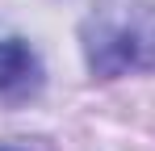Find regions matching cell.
Here are the masks:
<instances>
[{"label":"cell","instance_id":"cell-1","mask_svg":"<svg viewBox=\"0 0 155 151\" xmlns=\"http://www.w3.org/2000/svg\"><path fill=\"white\" fill-rule=\"evenodd\" d=\"M88 72L113 80L155 67V0H97L80 21Z\"/></svg>","mask_w":155,"mask_h":151},{"label":"cell","instance_id":"cell-2","mask_svg":"<svg viewBox=\"0 0 155 151\" xmlns=\"http://www.w3.org/2000/svg\"><path fill=\"white\" fill-rule=\"evenodd\" d=\"M38 80H42V63H38V55L29 50V42H21V38H0V92L21 97L29 88H38Z\"/></svg>","mask_w":155,"mask_h":151},{"label":"cell","instance_id":"cell-3","mask_svg":"<svg viewBox=\"0 0 155 151\" xmlns=\"http://www.w3.org/2000/svg\"><path fill=\"white\" fill-rule=\"evenodd\" d=\"M0 151H13V147H0Z\"/></svg>","mask_w":155,"mask_h":151}]
</instances>
